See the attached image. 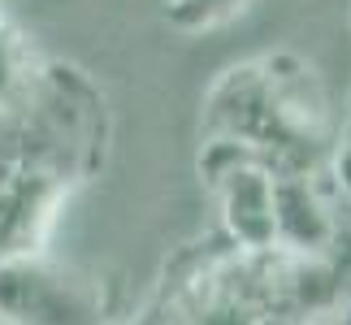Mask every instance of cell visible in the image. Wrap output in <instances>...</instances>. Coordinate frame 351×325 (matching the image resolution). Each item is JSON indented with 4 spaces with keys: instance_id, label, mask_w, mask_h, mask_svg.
<instances>
[{
    "instance_id": "cell-1",
    "label": "cell",
    "mask_w": 351,
    "mask_h": 325,
    "mask_svg": "<svg viewBox=\"0 0 351 325\" xmlns=\"http://www.w3.org/2000/svg\"><path fill=\"white\" fill-rule=\"evenodd\" d=\"M0 317L9 325H100V300L83 278L22 256L0 265Z\"/></svg>"
},
{
    "instance_id": "cell-2",
    "label": "cell",
    "mask_w": 351,
    "mask_h": 325,
    "mask_svg": "<svg viewBox=\"0 0 351 325\" xmlns=\"http://www.w3.org/2000/svg\"><path fill=\"white\" fill-rule=\"evenodd\" d=\"M339 226L308 173H278L274 178V243L300 256H326Z\"/></svg>"
},
{
    "instance_id": "cell-3",
    "label": "cell",
    "mask_w": 351,
    "mask_h": 325,
    "mask_svg": "<svg viewBox=\"0 0 351 325\" xmlns=\"http://www.w3.org/2000/svg\"><path fill=\"white\" fill-rule=\"evenodd\" d=\"M52 200H57V178L44 169H26L0 182V265L35 252L48 226Z\"/></svg>"
},
{
    "instance_id": "cell-4",
    "label": "cell",
    "mask_w": 351,
    "mask_h": 325,
    "mask_svg": "<svg viewBox=\"0 0 351 325\" xmlns=\"http://www.w3.org/2000/svg\"><path fill=\"white\" fill-rule=\"evenodd\" d=\"M226 230L234 234L239 248L247 252H269L274 248V169L265 165H243L217 186Z\"/></svg>"
},
{
    "instance_id": "cell-5",
    "label": "cell",
    "mask_w": 351,
    "mask_h": 325,
    "mask_svg": "<svg viewBox=\"0 0 351 325\" xmlns=\"http://www.w3.org/2000/svg\"><path fill=\"white\" fill-rule=\"evenodd\" d=\"M243 165H261V152L243 139H213L204 143V156H199V173H204L208 186H217L221 178H230Z\"/></svg>"
},
{
    "instance_id": "cell-6",
    "label": "cell",
    "mask_w": 351,
    "mask_h": 325,
    "mask_svg": "<svg viewBox=\"0 0 351 325\" xmlns=\"http://www.w3.org/2000/svg\"><path fill=\"white\" fill-rule=\"evenodd\" d=\"M239 9L243 0H169V22L182 31H199V26H213Z\"/></svg>"
},
{
    "instance_id": "cell-7",
    "label": "cell",
    "mask_w": 351,
    "mask_h": 325,
    "mask_svg": "<svg viewBox=\"0 0 351 325\" xmlns=\"http://www.w3.org/2000/svg\"><path fill=\"white\" fill-rule=\"evenodd\" d=\"M22 83V44L9 26H0V104H5Z\"/></svg>"
},
{
    "instance_id": "cell-8",
    "label": "cell",
    "mask_w": 351,
    "mask_h": 325,
    "mask_svg": "<svg viewBox=\"0 0 351 325\" xmlns=\"http://www.w3.org/2000/svg\"><path fill=\"white\" fill-rule=\"evenodd\" d=\"M195 325H256V313L239 300H221V304L204 308V313L195 317Z\"/></svg>"
},
{
    "instance_id": "cell-9",
    "label": "cell",
    "mask_w": 351,
    "mask_h": 325,
    "mask_svg": "<svg viewBox=\"0 0 351 325\" xmlns=\"http://www.w3.org/2000/svg\"><path fill=\"white\" fill-rule=\"evenodd\" d=\"M343 325H351V308H347V317H343Z\"/></svg>"
},
{
    "instance_id": "cell-10",
    "label": "cell",
    "mask_w": 351,
    "mask_h": 325,
    "mask_svg": "<svg viewBox=\"0 0 351 325\" xmlns=\"http://www.w3.org/2000/svg\"><path fill=\"white\" fill-rule=\"evenodd\" d=\"M0 325H9V321H5V317H0Z\"/></svg>"
}]
</instances>
